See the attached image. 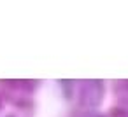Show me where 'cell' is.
Instances as JSON below:
<instances>
[{"label": "cell", "mask_w": 128, "mask_h": 117, "mask_svg": "<svg viewBox=\"0 0 128 117\" xmlns=\"http://www.w3.org/2000/svg\"><path fill=\"white\" fill-rule=\"evenodd\" d=\"M86 117H104V115H98V114H90V115H86Z\"/></svg>", "instance_id": "7a4b0ae2"}, {"label": "cell", "mask_w": 128, "mask_h": 117, "mask_svg": "<svg viewBox=\"0 0 128 117\" xmlns=\"http://www.w3.org/2000/svg\"><path fill=\"white\" fill-rule=\"evenodd\" d=\"M105 94V86L102 80H82L79 82L77 101L84 108H95L102 103Z\"/></svg>", "instance_id": "6da1fadb"}, {"label": "cell", "mask_w": 128, "mask_h": 117, "mask_svg": "<svg viewBox=\"0 0 128 117\" xmlns=\"http://www.w3.org/2000/svg\"><path fill=\"white\" fill-rule=\"evenodd\" d=\"M0 108H2V101H0Z\"/></svg>", "instance_id": "3957f363"}]
</instances>
